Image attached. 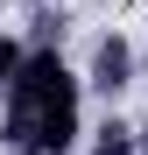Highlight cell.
Segmentation results:
<instances>
[{
  "label": "cell",
  "instance_id": "cell-3",
  "mask_svg": "<svg viewBox=\"0 0 148 155\" xmlns=\"http://www.w3.org/2000/svg\"><path fill=\"white\" fill-rule=\"evenodd\" d=\"M92 155H141V141H134V127L106 120V127H92Z\"/></svg>",
  "mask_w": 148,
  "mask_h": 155
},
{
  "label": "cell",
  "instance_id": "cell-1",
  "mask_svg": "<svg viewBox=\"0 0 148 155\" xmlns=\"http://www.w3.org/2000/svg\"><path fill=\"white\" fill-rule=\"evenodd\" d=\"M0 141L7 155H71L85 134V85L64 64V49H28L14 85L0 92Z\"/></svg>",
  "mask_w": 148,
  "mask_h": 155
},
{
  "label": "cell",
  "instance_id": "cell-4",
  "mask_svg": "<svg viewBox=\"0 0 148 155\" xmlns=\"http://www.w3.org/2000/svg\"><path fill=\"white\" fill-rule=\"evenodd\" d=\"M21 57H28V42H21V35H0V92L14 85V71H21Z\"/></svg>",
  "mask_w": 148,
  "mask_h": 155
},
{
  "label": "cell",
  "instance_id": "cell-5",
  "mask_svg": "<svg viewBox=\"0 0 148 155\" xmlns=\"http://www.w3.org/2000/svg\"><path fill=\"white\" fill-rule=\"evenodd\" d=\"M134 141H141V155H148V127H134Z\"/></svg>",
  "mask_w": 148,
  "mask_h": 155
},
{
  "label": "cell",
  "instance_id": "cell-2",
  "mask_svg": "<svg viewBox=\"0 0 148 155\" xmlns=\"http://www.w3.org/2000/svg\"><path fill=\"white\" fill-rule=\"evenodd\" d=\"M85 85L99 92V99H120L134 85V49H127V35H99V49H92V71H85Z\"/></svg>",
  "mask_w": 148,
  "mask_h": 155
}]
</instances>
